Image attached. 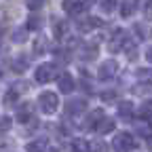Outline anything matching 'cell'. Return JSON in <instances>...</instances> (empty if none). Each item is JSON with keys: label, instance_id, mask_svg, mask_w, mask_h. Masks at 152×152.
<instances>
[{"label": "cell", "instance_id": "ac0fdd59", "mask_svg": "<svg viewBox=\"0 0 152 152\" xmlns=\"http://www.w3.org/2000/svg\"><path fill=\"white\" fill-rule=\"evenodd\" d=\"M34 47H36L34 51H36L38 55H40V53H45V51H47V47H49V42H47V38H45V36H38V38H36V40H34Z\"/></svg>", "mask_w": 152, "mask_h": 152}, {"label": "cell", "instance_id": "ba28073f", "mask_svg": "<svg viewBox=\"0 0 152 152\" xmlns=\"http://www.w3.org/2000/svg\"><path fill=\"white\" fill-rule=\"evenodd\" d=\"M137 4H140V0H123L121 2V15L123 17H131L137 11Z\"/></svg>", "mask_w": 152, "mask_h": 152}, {"label": "cell", "instance_id": "7c38bea8", "mask_svg": "<svg viewBox=\"0 0 152 152\" xmlns=\"http://www.w3.org/2000/svg\"><path fill=\"white\" fill-rule=\"evenodd\" d=\"M114 129H116V123H114V118H104L97 127H95V131H97V133H102V135H104V133H110V131H114Z\"/></svg>", "mask_w": 152, "mask_h": 152}, {"label": "cell", "instance_id": "4dcf8cb0", "mask_svg": "<svg viewBox=\"0 0 152 152\" xmlns=\"http://www.w3.org/2000/svg\"><path fill=\"white\" fill-rule=\"evenodd\" d=\"M0 38H2V28H0Z\"/></svg>", "mask_w": 152, "mask_h": 152}, {"label": "cell", "instance_id": "9a60e30c", "mask_svg": "<svg viewBox=\"0 0 152 152\" xmlns=\"http://www.w3.org/2000/svg\"><path fill=\"white\" fill-rule=\"evenodd\" d=\"M137 114H140V118H144V121L152 118V99H146V102H144V104L140 106Z\"/></svg>", "mask_w": 152, "mask_h": 152}, {"label": "cell", "instance_id": "7402d4cb", "mask_svg": "<svg viewBox=\"0 0 152 152\" xmlns=\"http://www.w3.org/2000/svg\"><path fill=\"white\" fill-rule=\"evenodd\" d=\"M87 146H89V144H87L85 140H76V142L72 144V152H89Z\"/></svg>", "mask_w": 152, "mask_h": 152}, {"label": "cell", "instance_id": "1f68e13d", "mask_svg": "<svg viewBox=\"0 0 152 152\" xmlns=\"http://www.w3.org/2000/svg\"><path fill=\"white\" fill-rule=\"evenodd\" d=\"M0 76H2V70H0Z\"/></svg>", "mask_w": 152, "mask_h": 152}, {"label": "cell", "instance_id": "484cf974", "mask_svg": "<svg viewBox=\"0 0 152 152\" xmlns=\"http://www.w3.org/2000/svg\"><path fill=\"white\" fill-rule=\"evenodd\" d=\"M13 38H15V40H17V42H21V40H23V38H26V30H21V28H19V30H17V34H15Z\"/></svg>", "mask_w": 152, "mask_h": 152}, {"label": "cell", "instance_id": "2e32d148", "mask_svg": "<svg viewBox=\"0 0 152 152\" xmlns=\"http://www.w3.org/2000/svg\"><path fill=\"white\" fill-rule=\"evenodd\" d=\"M28 152H47V142L45 140H34L26 146Z\"/></svg>", "mask_w": 152, "mask_h": 152}, {"label": "cell", "instance_id": "6da1fadb", "mask_svg": "<svg viewBox=\"0 0 152 152\" xmlns=\"http://www.w3.org/2000/svg\"><path fill=\"white\" fill-rule=\"evenodd\" d=\"M38 106L45 114H55L57 108H59V97L53 93V91H45L38 95Z\"/></svg>", "mask_w": 152, "mask_h": 152}, {"label": "cell", "instance_id": "d6986e66", "mask_svg": "<svg viewBox=\"0 0 152 152\" xmlns=\"http://www.w3.org/2000/svg\"><path fill=\"white\" fill-rule=\"evenodd\" d=\"M66 30H68V26L64 21H59V19H55V38H64Z\"/></svg>", "mask_w": 152, "mask_h": 152}, {"label": "cell", "instance_id": "83f0119b", "mask_svg": "<svg viewBox=\"0 0 152 152\" xmlns=\"http://www.w3.org/2000/svg\"><path fill=\"white\" fill-rule=\"evenodd\" d=\"M135 34H137V36H140V38H144V28H142V26H140V23H137V26H135Z\"/></svg>", "mask_w": 152, "mask_h": 152}, {"label": "cell", "instance_id": "8fae6325", "mask_svg": "<svg viewBox=\"0 0 152 152\" xmlns=\"http://www.w3.org/2000/svg\"><path fill=\"white\" fill-rule=\"evenodd\" d=\"M32 118V106L26 102V104H21L17 108V121H21V123H28Z\"/></svg>", "mask_w": 152, "mask_h": 152}, {"label": "cell", "instance_id": "5b68a950", "mask_svg": "<svg viewBox=\"0 0 152 152\" xmlns=\"http://www.w3.org/2000/svg\"><path fill=\"white\" fill-rule=\"evenodd\" d=\"M123 47H127V36H125L123 30H116V38H112V40H110L108 51H110V53H116V51H121Z\"/></svg>", "mask_w": 152, "mask_h": 152}, {"label": "cell", "instance_id": "44dd1931", "mask_svg": "<svg viewBox=\"0 0 152 152\" xmlns=\"http://www.w3.org/2000/svg\"><path fill=\"white\" fill-rule=\"evenodd\" d=\"M15 102H17V91H15V89L7 91V95H4V106H7V108H11Z\"/></svg>", "mask_w": 152, "mask_h": 152}, {"label": "cell", "instance_id": "e0dca14e", "mask_svg": "<svg viewBox=\"0 0 152 152\" xmlns=\"http://www.w3.org/2000/svg\"><path fill=\"white\" fill-rule=\"evenodd\" d=\"M89 152H110V150H108V144H104L102 140H95L89 144Z\"/></svg>", "mask_w": 152, "mask_h": 152}, {"label": "cell", "instance_id": "9c48e42d", "mask_svg": "<svg viewBox=\"0 0 152 152\" xmlns=\"http://www.w3.org/2000/svg\"><path fill=\"white\" fill-rule=\"evenodd\" d=\"M66 110H68V114H80L87 110V102L85 99H72V102H68Z\"/></svg>", "mask_w": 152, "mask_h": 152}, {"label": "cell", "instance_id": "f546056e", "mask_svg": "<svg viewBox=\"0 0 152 152\" xmlns=\"http://www.w3.org/2000/svg\"><path fill=\"white\" fill-rule=\"evenodd\" d=\"M148 150H150V152H152V137H150V140H148Z\"/></svg>", "mask_w": 152, "mask_h": 152}, {"label": "cell", "instance_id": "d4e9b609", "mask_svg": "<svg viewBox=\"0 0 152 152\" xmlns=\"http://www.w3.org/2000/svg\"><path fill=\"white\" fill-rule=\"evenodd\" d=\"M114 97H116V93H114V91H106L104 93V102H108V104L114 102Z\"/></svg>", "mask_w": 152, "mask_h": 152}, {"label": "cell", "instance_id": "52a82bcc", "mask_svg": "<svg viewBox=\"0 0 152 152\" xmlns=\"http://www.w3.org/2000/svg\"><path fill=\"white\" fill-rule=\"evenodd\" d=\"M57 85H59V91L61 93H72L74 91V78L70 74H61L59 80H57Z\"/></svg>", "mask_w": 152, "mask_h": 152}, {"label": "cell", "instance_id": "3957f363", "mask_svg": "<svg viewBox=\"0 0 152 152\" xmlns=\"http://www.w3.org/2000/svg\"><path fill=\"white\" fill-rule=\"evenodd\" d=\"M55 78V66L53 64H42L40 68L36 70V83L40 85H47Z\"/></svg>", "mask_w": 152, "mask_h": 152}, {"label": "cell", "instance_id": "f1b7e54d", "mask_svg": "<svg viewBox=\"0 0 152 152\" xmlns=\"http://www.w3.org/2000/svg\"><path fill=\"white\" fill-rule=\"evenodd\" d=\"M146 59L152 64V47H148V49H146Z\"/></svg>", "mask_w": 152, "mask_h": 152}, {"label": "cell", "instance_id": "4316f807", "mask_svg": "<svg viewBox=\"0 0 152 152\" xmlns=\"http://www.w3.org/2000/svg\"><path fill=\"white\" fill-rule=\"evenodd\" d=\"M144 11H146V13H144V15H146V19H152V2H148Z\"/></svg>", "mask_w": 152, "mask_h": 152}, {"label": "cell", "instance_id": "5bb4252c", "mask_svg": "<svg viewBox=\"0 0 152 152\" xmlns=\"http://www.w3.org/2000/svg\"><path fill=\"white\" fill-rule=\"evenodd\" d=\"M133 106H131V102H123L121 106H118V114H121V118H125V121H131L133 118Z\"/></svg>", "mask_w": 152, "mask_h": 152}, {"label": "cell", "instance_id": "277c9868", "mask_svg": "<svg viewBox=\"0 0 152 152\" xmlns=\"http://www.w3.org/2000/svg\"><path fill=\"white\" fill-rule=\"evenodd\" d=\"M116 72H118V64H116V61H112V59L104 61V64L99 66V70H97L99 78H112V76L116 74Z\"/></svg>", "mask_w": 152, "mask_h": 152}, {"label": "cell", "instance_id": "4fadbf2b", "mask_svg": "<svg viewBox=\"0 0 152 152\" xmlns=\"http://www.w3.org/2000/svg\"><path fill=\"white\" fill-rule=\"evenodd\" d=\"M135 76L142 85H152V68H140L135 72Z\"/></svg>", "mask_w": 152, "mask_h": 152}, {"label": "cell", "instance_id": "cb8c5ba5", "mask_svg": "<svg viewBox=\"0 0 152 152\" xmlns=\"http://www.w3.org/2000/svg\"><path fill=\"white\" fill-rule=\"evenodd\" d=\"M38 28H40V19H38V17H32L30 21H28V30H38Z\"/></svg>", "mask_w": 152, "mask_h": 152}, {"label": "cell", "instance_id": "ffe728a7", "mask_svg": "<svg viewBox=\"0 0 152 152\" xmlns=\"http://www.w3.org/2000/svg\"><path fill=\"white\" fill-rule=\"evenodd\" d=\"M45 4H47V0H26V7L30 11H40Z\"/></svg>", "mask_w": 152, "mask_h": 152}, {"label": "cell", "instance_id": "7a4b0ae2", "mask_svg": "<svg viewBox=\"0 0 152 152\" xmlns=\"http://www.w3.org/2000/svg\"><path fill=\"white\" fill-rule=\"evenodd\" d=\"M133 146H135V142H133L131 133L121 131V133H116V135H114V142H112L114 152H131V150H133Z\"/></svg>", "mask_w": 152, "mask_h": 152}, {"label": "cell", "instance_id": "30bf717a", "mask_svg": "<svg viewBox=\"0 0 152 152\" xmlns=\"http://www.w3.org/2000/svg\"><path fill=\"white\" fill-rule=\"evenodd\" d=\"M26 68H28V57L26 55H17V57H13V61H11V70L13 72H26Z\"/></svg>", "mask_w": 152, "mask_h": 152}, {"label": "cell", "instance_id": "8992f818", "mask_svg": "<svg viewBox=\"0 0 152 152\" xmlns=\"http://www.w3.org/2000/svg\"><path fill=\"white\" fill-rule=\"evenodd\" d=\"M64 11L70 15H78L85 11V4H80V0H64Z\"/></svg>", "mask_w": 152, "mask_h": 152}, {"label": "cell", "instance_id": "603a6c76", "mask_svg": "<svg viewBox=\"0 0 152 152\" xmlns=\"http://www.w3.org/2000/svg\"><path fill=\"white\" fill-rule=\"evenodd\" d=\"M114 7H116V0H102V9L104 11H114Z\"/></svg>", "mask_w": 152, "mask_h": 152}]
</instances>
